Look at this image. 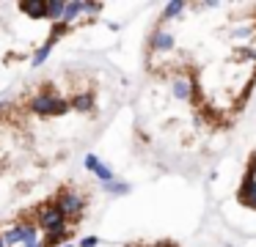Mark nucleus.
<instances>
[{
    "instance_id": "4",
    "label": "nucleus",
    "mask_w": 256,
    "mask_h": 247,
    "mask_svg": "<svg viewBox=\"0 0 256 247\" xmlns=\"http://www.w3.org/2000/svg\"><path fill=\"white\" fill-rule=\"evenodd\" d=\"M3 236V242H6V247H22L25 242L30 239H39V225L36 223H14L12 228L6 231V234H0Z\"/></svg>"
},
{
    "instance_id": "10",
    "label": "nucleus",
    "mask_w": 256,
    "mask_h": 247,
    "mask_svg": "<svg viewBox=\"0 0 256 247\" xmlns=\"http://www.w3.org/2000/svg\"><path fill=\"white\" fill-rule=\"evenodd\" d=\"M64 11H66V0H47V19L52 25H58L64 19Z\"/></svg>"
},
{
    "instance_id": "20",
    "label": "nucleus",
    "mask_w": 256,
    "mask_h": 247,
    "mask_svg": "<svg viewBox=\"0 0 256 247\" xmlns=\"http://www.w3.org/2000/svg\"><path fill=\"white\" fill-rule=\"evenodd\" d=\"M22 247H44V239H42V236L39 239H30V242H25Z\"/></svg>"
},
{
    "instance_id": "16",
    "label": "nucleus",
    "mask_w": 256,
    "mask_h": 247,
    "mask_svg": "<svg viewBox=\"0 0 256 247\" xmlns=\"http://www.w3.org/2000/svg\"><path fill=\"white\" fill-rule=\"evenodd\" d=\"M102 8H105V3H91V0H83V14H102Z\"/></svg>"
},
{
    "instance_id": "14",
    "label": "nucleus",
    "mask_w": 256,
    "mask_h": 247,
    "mask_svg": "<svg viewBox=\"0 0 256 247\" xmlns=\"http://www.w3.org/2000/svg\"><path fill=\"white\" fill-rule=\"evenodd\" d=\"M102 190H105L108 195H124V192H130L132 187H130L127 181H108V184H102Z\"/></svg>"
},
{
    "instance_id": "21",
    "label": "nucleus",
    "mask_w": 256,
    "mask_h": 247,
    "mask_svg": "<svg viewBox=\"0 0 256 247\" xmlns=\"http://www.w3.org/2000/svg\"><path fill=\"white\" fill-rule=\"evenodd\" d=\"M0 247H6V242H3V236H0Z\"/></svg>"
},
{
    "instance_id": "1",
    "label": "nucleus",
    "mask_w": 256,
    "mask_h": 247,
    "mask_svg": "<svg viewBox=\"0 0 256 247\" xmlns=\"http://www.w3.org/2000/svg\"><path fill=\"white\" fill-rule=\"evenodd\" d=\"M28 110L36 115H42V118H56V115H66L69 110H72V104H69L66 99H61L58 93H52L50 82H44V88H42L36 96H30Z\"/></svg>"
},
{
    "instance_id": "23",
    "label": "nucleus",
    "mask_w": 256,
    "mask_h": 247,
    "mask_svg": "<svg viewBox=\"0 0 256 247\" xmlns=\"http://www.w3.org/2000/svg\"><path fill=\"white\" fill-rule=\"evenodd\" d=\"M254 165H256V159H254Z\"/></svg>"
},
{
    "instance_id": "18",
    "label": "nucleus",
    "mask_w": 256,
    "mask_h": 247,
    "mask_svg": "<svg viewBox=\"0 0 256 247\" xmlns=\"http://www.w3.org/2000/svg\"><path fill=\"white\" fill-rule=\"evenodd\" d=\"M83 165H86V170H91V173H94V170L100 168V157H96V154H86Z\"/></svg>"
},
{
    "instance_id": "5",
    "label": "nucleus",
    "mask_w": 256,
    "mask_h": 247,
    "mask_svg": "<svg viewBox=\"0 0 256 247\" xmlns=\"http://www.w3.org/2000/svg\"><path fill=\"white\" fill-rule=\"evenodd\" d=\"M171 93H174V99H179V102H190V104L198 99V88H196V82L188 80V77H176V80H171Z\"/></svg>"
},
{
    "instance_id": "13",
    "label": "nucleus",
    "mask_w": 256,
    "mask_h": 247,
    "mask_svg": "<svg viewBox=\"0 0 256 247\" xmlns=\"http://www.w3.org/2000/svg\"><path fill=\"white\" fill-rule=\"evenodd\" d=\"M184 8H188V3H182V0H174V3H168L166 8H162V22H166V19H174V16H179Z\"/></svg>"
},
{
    "instance_id": "2",
    "label": "nucleus",
    "mask_w": 256,
    "mask_h": 247,
    "mask_svg": "<svg viewBox=\"0 0 256 247\" xmlns=\"http://www.w3.org/2000/svg\"><path fill=\"white\" fill-rule=\"evenodd\" d=\"M56 206L64 212V217L69 220V223H80L83 220V212H86V195H80L78 190H69V187H64V190L56 192Z\"/></svg>"
},
{
    "instance_id": "6",
    "label": "nucleus",
    "mask_w": 256,
    "mask_h": 247,
    "mask_svg": "<svg viewBox=\"0 0 256 247\" xmlns=\"http://www.w3.org/2000/svg\"><path fill=\"white\" fill-rule=\"evenodd\" d=\"M149 49L152 52H168V49H174V33L166 30V27H157L149 38Z\"/></svg>"
},
{
    "instance_id": "15",
    "label": "nucleus",
    "mask_w": 256,
    "mask_h": 247,
    "mask_svg": "<svg viewBox=\"0 0 256 247\" xmlns=\"http://www.w3.org/2000/svg\"><path fill=\"white\" fill-rule=\"evenodd\" d=\"M94 176L102 181V184H108V181H116V173H113V168H110V165H105V162H100V168L94 170Z\"/></svg>"
},
{
    "instance_id": "8",
    "label": "nucleus",
    "mask_w": 256,
    "mask_h": 247,
    "mask_svg": "<svg viewBox=\"0 0 256 247\" xmlns=\"http://www.w3.org/2000/svg\"><path fill=\"white\" fill-rule=\"evenodd\" d=\"M20 11L28 14L30 19H47V0H25L20 3Z\"/></svg>"
},
{
    "instance_id": "19",
    "label": "nucleus",
    "mask_w": 256,
    "mask_h": 247,
    "mask_svg": "<svg viewBox=\"0 0 256 247\" xmlns=\"http://www.w3.org/2000/svg\"><path fill=\"white\" fill-rule=\"evenodd\" d=\"M100 245V236H86V239H80L78 247H96Z\"/></svg>"
},
{
    "instance_id": "17",
    "label": "nucleus",
    "mask_w": 256,
    "mask_h": 247,
    "mask_svg": "<svg viewBox=\"0 0 256 247\" xmlns=\"http://www.w3.org/2000/svg\"><path fill=\"white\" fill-rule=\"evenodd\" d=\"M256 33V25H242V27H234V38H248Z\"/></svg>"
},
{
    "instance_id": "11",
    "label": "nucleus",
    "mask_w": 256,
    "mask_h": 247,
    "mask_svg": "<svg viewBox=\"0 0 256 247\" xmlns=\"http://www.w3.org/2000/svg\"><path fill=\"white\" fill-rule=\"evenodd\" d=\"M72 236V228H61V231H52V234H44V247H61L66 245V239Z\"/></svg>"
},
{
    "instance_id": "22",
    "label": "nucleus",
    "mask_w": 256,
    "mask_h": 247,
    "mask_svg": "<svg viewBox=\"0 0 256 247\" xmlns=\"http://www.w3.org/2000/svg\"><path fill=\"white\" fill-rule=\"evenodd\" d=\"M61 247H74V245H69V242H66V245H61Z\"/></svg>"
},
{
    "instance_id": "7",
    "label": "nucleus",
    "mask_w": 256,
    "mask_h": 247,
    "mask_svg": "<svg viewBox=\"0 0 256 247\" xmlns=\"http://www.w3.org/2000/svg\"><path fill=\"white\" fill-rule=\"evenodd\" d=\"M69 104H72V110H78V113H94L96 96H94V91H80Z\"/></svg>"
},
{
    "instance_id": "12",
    "label": "nucleus",
    "mask_w": 256,
    "mask_h": 247,
    "mask_svg": "<svg viewBox=\"0 0 256 247\" xmlns=\"http://www.w3.org/2000/svg\"><path fill=\"white\" fill-rule=\"evenodd\" d=\"M56 41H58V38H52V36H50L39 49H36V52H34V66H42L47 58H50V52H52V47H56Z\"/></svg>"
},
{
    "instance_id": "9",
    "label": "nucleus",
    "mask_w": 256,
    "mask_h": 247,
    "mask_svg": "<svg viewBox=\"0 0 256 247\" xmlns=\"http://www.w3.org/2000/svg\"><path fill=\"white\" fill-rule=\"evenodd\" d=\"M80 14H83V0H69V3H66V11H64V19H61V25L72 27L74 22L80 19Z\"/></svg>"
},
{
    "instance_id": "3",
    "label": "nucleus",
    "mask_w": 256,
    "mask_h": 247,
    "mask_svg": "<svg viewBox=\"0 0 256 247\" xmlns=\"http://www.w3.org/2000/svg\"><path fill=\"white\" fill-rule=\"evenodd\" d=\"M36 225H39V231H44V234H52V231H61L69 225V220L64 217V212L56 206V201H47L42 203L39 209H36Z\"/></svg>"
}]
</instances>
